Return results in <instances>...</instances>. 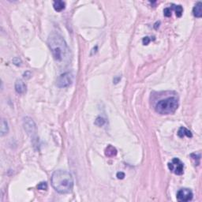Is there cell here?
Instances as JSON below:
<instances>
[{
    "instance_id": "cell-1",
    "label": "cell",
    "mask_w": 202,
    "mask_h": 202,
    "mask_svg": "<svg viewBox=\"0 0 202 202\" xmlns=\"http://www.w3.org/2000/svg\"><path fill=\"white\" fill-rule=\"evenodd\" d=\"M48 45L54 59L60 64H67L70 62V50L63 37L58 33H52L48 37Z\"/></svg>"
},
{
    "instance_id": "cell-2",
    "label": "cell",
    "mask_w": 202,
    "mask_h": 202,
    "mask_svg": "<svg viewBox=\"0 0 202 202\" xmlns=\"http://www.w3.org/2000/svg\"><path fill=\"white\" fill-rule=\"evenodd\" d=\"M52 186L59 193L66 194L73 190L74 188V178L68 171L64 170H57L52 174Z\"/></svg>"
},
{
    "instance_id": "cell-3",
    "label": "cell",
    "mask_w": 202,
    "mask_h": 202,
    "mask_svg": "<svg viewBox=\"0 0 202 202\" xmlns=\"http://www.w3.org/2000/svg\"><path fill=\"white\" fill-rule=\"evenodd\" d=\"M178 101L175 97H168L161 99L156 104L155 110L160 115H170L178 109Z\"/></svg>"
},
{
    "instance_id": "cell-4",
    "label": "cell",
    "mask_w": 202,
    "mask_h": 202,
    "mask_svg": "<svg viewBox=\"0 0 202 202\" xmlns=\"http://www.w3.org/2000/svg\"><path fill=\"white\" fill-rule=\"evenodd\" d=\"M74 74L71 72H66L64 74H61L57 78L56 81V85L59 88H66L72 85L74 81Z\"/></svg>"
},
{
    "instance_id": "cell-5",
    "label": "cell",
    "mask_w": 202,
    "mask_h": 202,
    "mask_svg": "<svg viewBox=\"0 0 202 202\" xmlns=\"http://www.w3.org/2000/svg\"><path fill=\"white\" fill-rule=\"evenodd\" d=\"M171 172L177 175H182L184 173V164L179 159L174 158L167 164Z\"/></svg>"
},
{
    "instance_id": "cell-6",
    "label": "cell",
    "mask_w": 202,
    "mask_h": 202,
    "mask_svg": "<svg viewBox=\"0 0 202 202\" xmlns=\"http://www.w3.org/2000/svg\"><path fill=\"white\" fill-rule=\"evenodd\" d=\"M193 194L191 189L188 188L180 189L177 193V200L180 202H187L193 199Z\"/></svg>"
},
{
    "instance_id": "cell-7",
    "label": "cell",
    "mask_w": 202,
    "mask_h": 202,
    "mask_svg": "<svg viewBox=\"0 0 202 202\" xmlns=\"http://www.w3.org/2000/svg\"><path fill=\"white\" fill-rule=\"evenodd\" d=\"M23 125H24L25 130L29 135H30V136L35 135L36 132H37V127H36L35 122L31 118H25L24 121H23Z\"/></svg>"
},
{
    "instance_id": "cell-8",
    "label": "cell",
    "mask_w": 202,
    "mask_h": 202,
    "mask_svg": "<svg viewBox=\"0 0 202 202\" xmlns=\"http://www.w3.org/2000/svg\"><path fill=\"white\" fill-rule=\"evenodd\" d=\"M15 91L18 94H23L26 91V85L22 80H17L15 82Z\"/></svg>"
},
{
    "instance_id": "cell-9",
    "label": "cell",
    "mask_w": 202,
    "mask_h": 202,
    "mask_svg": "<svg viewBox=\"0 0 202 202\" xmlns=\"http://www.w3.org/2000/svg\"><path fill=\"white\" fill-rule=\"evenodd\" d=\"M178 136L179 138H182L184 137H188V138H192L193 137V134H192L191 131L189 130L188 129H186V127H180V129L178 130Z\"/></svg>"
},
{
    "instance_id": "cell-10",
    "label": "cell",
    "mask_w": 202,
    "mask_h": 202,
    "mask_svg": "<svg viewBox=\"0 0 202 202\" xmlns=\"http://www.w3.org/2000/svg\"><path fill=\"white\" fill-rule=\"evenodd\" d=\"M193 14L196 17H202V3L201 2H198L193 9Z\"/></svg>"
},
{
    "instance_id": "cell-11",
    "label": "cell",
    "mask_w": 202,
    "mask_h": 202,
    "mask_svg": "<svg viewBox=\"0 0 202 202\" xmlns=\"http://www.w3.org/2000/svg\"><path fill=\"white\" fill-rule=\"evenodd\" d=\"M117 154V149L112 146V145H109L105 149V155H106L107 157H113V156H116Z\"/></svg>"
},
{
    "instance_id": "cell-12",
    "label": "cell",
    "mask_w": 202,
    "mask_h": 202,
    "mask_svg": "<svg viewBox=\"0 0 202 202\" xmlns=\"http://www.w3.org/2000/svg\"><path fill=\"white\" fill-rule=\"evenodd\" d=\"M65 6H66V3L63 1H60V0H57V1H55L53 2V7L58 12H60V11L63 10L65 9Z\"/></svg>"
},
{
    "instance_id": "cell-13",
    "label": "cell",
    "mask_w": 202,
    "mask_h": 202,
    "mask_svg": "<svg viewBox=\"0 0 202 202\" xmlns=\"http://www.w3.org/2000/svg\"><path fill=\"white\" fill-rule=\"evenodd\" d=\"M8 130H9V128H8L7 122L2 118L1 121V136H4L5 134H7Z\"/></svg>"
},
{
    "instance_id": "cell-14",
    "label": "cell",
    "mask_w": 202,
    "mask_h": 202,
    "mask_svg": "<svg viewBox=\"0 0 202 202\" xmlns=\"http://www.w3.org/2000/svg\"><path fill=\"white\" fill-rule=\"evenodd\" d=\"M171 9L174 10L175 11V14H176V16L178 17H182V13H183V9H182V6L180 5H174V4H172L171 5Z\"/></svg>"
},
{
    "instance_id": "cell-15",
    "label": "cell",
    "mask_w": 202,
    "mask_h": 202,
    "mask_svg": "<svg viewBox=\"0 0 202 202\" xmlns=\"http://www.w3.org/2000/svg\"><path fill=\"white\" fill-rule=\"evenodd\" d=\"M37 189L40 190H47L48 189V183L46 182H42L37 185Z\"/></svg>"
},
{
    "instance_id": "cell-16",
    "label": "cell",
    "mask_w": 202,
    "mask_h": 202,
    "mask_svg": "<svg viewBox=\"0 0 202 202\" xmlns=\"http://www.w3.org/2000/svg\"><path fill=\"white\" fill-rule=\"evenodd\" d=\"M95 124H96V126H103L105 124L104 118H103L102 117H98L96 119V121H95Z\"/></svg>"
},
{
    "instance_id": "cell-17",
    "label": "cell",
    "mask_w": 202,
    "mask_h": 202,
    "mask_svg": "<svg viewBox=\"0 0 202 202\" xmlns=\"http://www.w3.org/2000/svg\"><path fill=\"white\" fill-rule=\"evenodd\" d=\"M173 10L171 9V7H167L165 8L164 10V16L167 17H169L171 16V12H172Z\"/></svg>"
},
{
    "instance_id": "cell-18",
    "label": "cell",
    "mask_w": 202,
    "mask_h": 202,
    "mask_svg": "<svg viewBox=\"0 0 202 202\" xmlns=\"http://www.w3.org/2000/svg\"><path fill=\"white\" fill-rule=\"evenodd\" d=\"M151 41V39L150 37H144L143 41H142V42H143V44L144 45H148V44L150 43Z\"/></svg>"
},
{
    "instance_id": "cell-19",
    "label": "cell",
    "mask_w": 202,
    "mask_h": 202,
    "mask_svg": "<svg viewBox=\"0 0 202 202\" xmlns=\"http://www.w3.org/2000/svg\"><path fill=\"white\" fill-rule=\"evenodd\" d=\"M13 63H14L15 65H17V66H19V65H21V60L19 58H14V59H13Z\"/></svg>"
},
{
    "instance_id": "cell-20",
    "label": "cell",
    "mask_w": 202,
    "mask_h": 202,
    "mask_svg": "<svg viewBox=\"0 0 202 202\" xmlns=\"http://www.w3.org/2000/svg\"><path fill=\"white\" fill-rule=\"evenodd\" d=\"M116 176H117V178H118V179H123L124 177H125V174L123 172H118Z\"/></svg>"
}]
</instances>
